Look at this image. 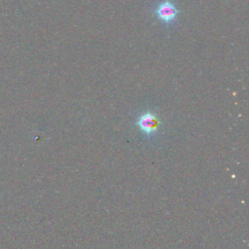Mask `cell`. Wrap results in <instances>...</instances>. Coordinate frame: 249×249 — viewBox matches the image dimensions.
<instances>
[{
	"mask_svg": "<svg viewBox=\"0 0 249 249\" xmlns=\"http://www.w3.org/2000/svg\"><path fill=\"white\" fill-rule=\"evenodd\" d=\"M134 124L144 137L152 139L158 136L161 122L156 112L146 109L137 114Z\"/></svg>",
	"mask_w": 249,
	"mask_h": 249,
	"instance_id": "7a4b0ae2",
	"label": "cell"
},
{
	"mask_svg": "<svg viewBox=\"0 0 249 249\" xmlns=\"http://www.w3.org/2000/svg\"><path fill=\"white\" fill-rule=\"evenodd\" d=\"M151 11L165 28L173 27L180 15V9L175 0H156L151 6Z\"/></svg>",
	"mask_w": 249,
	"mask_h": 249,
	"instance_id": "6da1fadb",
	"label": "cell"
}]
</instances>
